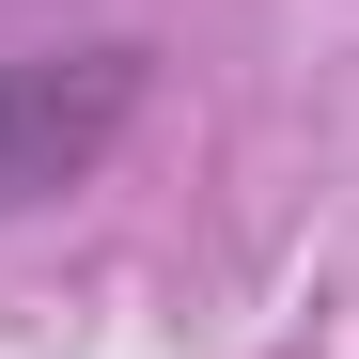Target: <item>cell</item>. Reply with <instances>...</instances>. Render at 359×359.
Segmentation results:
<instances>
[{"label": "cell", "mask_w": 359, "mask_h": 359, "mask_svg": "<svg viewBox=\"0 0 359 359\" xmlns=\"http://www.w3.org/2000/svg\"><path fill=\"white\" fill-rule=\"evenodd\" d=\"M141 94H156V47H126V32L109 47H0V219L94 188L126 156Z\"/></svg>", "instance_id": "cell-1"}]
</instances>
